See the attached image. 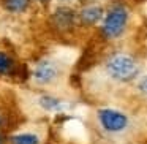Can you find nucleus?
<instances>
[{"mask_svg": "<svg viewBox=\"0 0 147 144\" xmlns=\"http://www.w3.org/2000/svg\"><path fill=\"white\" fill-rule=\"evenodd\" d=\"M128 22V11L122 5H115L108 11L101 24V35L108 40H115L125 32Z\"/></svg>", "mask_w": 147, "mask_h": 144, "instance_id": "nucleus-3", "label": "nucleus"}, {"mask_svg": "<svg viewBox=\"0 0 147 144\" xmlns=\"http://www.w3.org/2000/svg\"><path fill=\"white\" fill-rule=\"evenodd\" d=\"M105 73L114 82L128 84L138 79L139 64L133 55L125 54V52H115L105 60Z\"/></svg>", "mask_w": 147, "mask_h": 144, "instance_id": "nucleus-2", "label": "nucleus"}, {"mask_svg": "<svg viewBox=\"0 0 147 144\" xmlns=\"http://www.w3.org/2000/svg\"><path fill=\"white\" fill-rule=\"evenodd\" d=\"M59 78V67L52 60H40L32 70V79L36 86H49Z\"/></svg>", "mask_w": 147, "mask_h": 144, "instance_id": "nucleus-4", "label": "nucleus"}, {"mask_svg": "<svg viewBox=\"0 0 147 144\" xmlns=\"http://www.w3.org/2000/svg\"><path fill=\"white\" fill-rule=\"evenodd\" d=\"M103 18V8L98 5H89L79 11V21L84 26H93Z\"/></svg>", "mask_w": 147, "mask_h": 144, "instance_id": "nucleus-7", "label": "nucleus"}, {"mask_svg": "<svg viewBox=\"0 0 147 144\" xmlns=\"http://www.w3.org/2000/svg\"><path fill=\"white\" fill-rule=\"evenodd\" d=\"M16 73V64L14 59L7 51L0 49V76H11Z\"/></svg>", "mask_w": 147, "mask_h": 144, "instance_id": "nucleus-9", "label": "nucleus"}, {"mask_svg": "<svg viewBox=\"0 0 147 144\" xmlns=\"http://www.w3.org/2000/svg\"><path fill=\"white\" fill-rule=\"evenodd\" d=\"M38 105L46 112H59L63 109V100H60L55 95H51V93H43L38 98Z\"/></svg>", "mask_w": 147, "mask_h": 144, "instance_id": "nucleus-8", "label": "nucleus"}, {"mask_svg": "<svg viewBox=\"0 0 147 144\" xmlns=\"http://www.w3.org/2000/svg\"><path fill=\"white\" fill-rule=\"evenodd\" d=\"M2 5L10 13H22L29 8L30 0H2Z\"/></svg>", "mask_w": 147, "mask_h": 144, "instance_id": "nucleus-10", "label": "nucleus"}, {"mask_svg": "<svg viewBox=\"0 0 147 144\" xmlns=\"http://www.w3.org/2000/svg\"><path fill=\"white\" fill-rule=\"evenodd\" d=\"M52 21H54V26L60 30H70L74 26V21H76V14L73 10L63 7V8H57L55 13L52 14Z\"/></svg>", "mask_w": 147, "mask_h": 144, "instance_id": "nucleus-6", "label": "nucleus"}, {"mask_svg": "<svg viewBox=\"0 0 147 144\" xmlns=\"http://www.w3.org/2000/svg\"><path fill=\"white\" fill-rule=\"evenodd\" d=\"M7 138H8V135L3 130H0V144H7Z\"/></svg>", "mask_w": 147, "mask_h": 144, "instance_id": "nucleus-13", "label": "nucleus"}, {"mask_svg": "<svg viewBox=\"0 0 147 144\" xmlns=\"http://www.w3.org/2000/svg\"><path fill=\"white\" fill-rule=\"evenodd\" d=\"M136 89L141 95L147 97V76H141L139 79L136 81Z\"/></svg>", "mask_w": 147, "mask_h": 144, "instance_id": "nucleus-11", "label": "nucleus"}, {"mask_svg": "<svg viewBox=\"0 0 147 144\" xmlns=\"http://www.w3.org/2000/svg\"><path fill=\"white\" fill-rule=\"evenodd\" d=\"M40 2H46V0H40Z\"/></svg>", "mask_w": 147, "mask_h": 144, "instance_id": "nucleus-14", "label": "nucleus"}, {"mask_svg": "<svg viewBox=\"0 0 147 144\" xmlns=\"http://www.w3.org/2000/svg\"><path fill=\"white\" fill-rule=\"evenodd\" d=\"M98 131L106 138H123L133 128V119L128 112L112 106H98L93 114Z\"/></svg>", "mask_w": 147, "mask_h": 144, "instance_id": "nucleus-1", "label": "nucleus"}, {"mask_svg": "<svg viewBox=\"0 0 147 144\" xmlns=\"http://www.w3.org/2000/svg\"><path fill=\"white\" fill-rule=\"evenodd\" d=\"M8 116L5 114L3 111H0V130H3L5 131V128H7V125H8Z\"/></svg>", "mask_w": 147, "mask_h": 144, "instance_id": "nucleus-12", "label": "nucleus"}, {"mask_svg": "<svg viewBox=\"0 0 147 144\" xmlns=\"http://www.w3.org/2000/svg\"><path fill=\"white\" fill-rule=\"evenodd\" d=\"M7 144H43V133L38 130H22L10 133Z\"/></svg>", "mask_w": 147, "mask_h": 144, "instance_id": "nucleus-5", "label": "nucleus"}]
</instances>
